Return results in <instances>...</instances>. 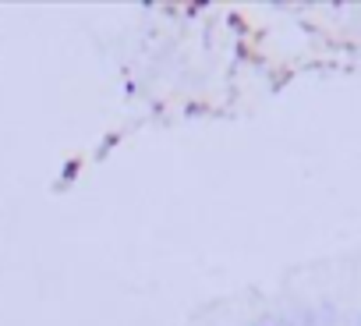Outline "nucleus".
<instances>
[]
</instances>
